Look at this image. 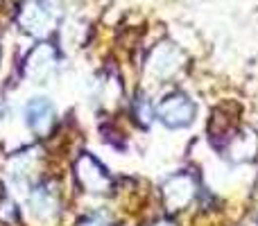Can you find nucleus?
<instances>
[{
    "label": "nucleus",
    "mask_w": 258,
    "mask_h": 226,
    "mask_svg": "<svg viewBox=\"0 0 258 226\" xmlns=\"http://www.w3.org/2000/svg\"><path fill=\"white\" fill-rule=\"evenodd\" d=\"M197 107L190 98L181 93H172L168 98H163L154 107V115L170 129H183L195 120Z\"/></svg>",
    "instance_id": "obj_1"
},
{
    "label": "nucleus",
    "mask_w": 258,
    "mask_h": 226,
    "mask_svg": "<svg viewBox=\"0 0 258 226\" xmlns=\"http://www.w3.org/2000/svg\"><path fill=\"white\" fill-rule=\"evenodd\" d=\"M57 9L52 0H27L21 9V25L32 36H45L54 27Z\"/></svg>",
    "instance_id": "obj_2"
},
{
    "label": "nucleus",
    "mask_w": 258,
    "mask_h": 226,
    "mask_svg": "<svg viewBox=\"0 0 258 226\" xmlns=\"http://www.w3.org/2000/svg\"><path fill=\"white\" fill-rule=\"evenodd\" d=\"M75 177H77V181H80V186L84 188L86 192H93V195H102V192H107L109 188H111V174L91 154H84L77 161Z\"/></svg>",
    "instance_id": "obj_3"
},
{
    "label": "nucleus",
    "mask_w": 258,
    "mask_h": 226,
    "mask_svg": "<svg viewBox=\"0 0 258 226\" xmlns=\"http://www.w3.org/2000/svg\"><path fill=\"white\" fill-rule=\"evenodd\" d=\"M23 122L34 136H45L54 124V104L41 95L27 100V104L23 107Z\"/></svg>",
    "instance_id": "obj_4"
},
{
    "label": "nucleus",
    "mask_w": 258,
    "mask_h": 226,
    "mask_svg": "<svg viewBox=\"0 0 258 226\" xmlns=\"http://www.w3.org/2000/svg\"><path fill=\"white\" fill-rule=\"evenodd\" d=\"M163 197L165 204L170 206V210H179L186 204H190V199L195 197V183H192V179L188 174L172 177L163 186Z\"/></svg>",
    "instance_id": "obj_5"
}]
</instances>
